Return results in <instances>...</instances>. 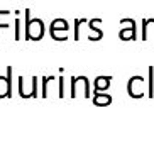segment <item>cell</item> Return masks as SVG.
I'll list each match as a JSON object with an SVG mask.
<instances>
[{"label": "cell", "mask_w": 154, "mask_h": 154, "mask_svg": "<svg viewBox=\"0 0 154 154\" xmlns=\"http://www.w3.org/2000/svg\"><path fill=\"white\" fill-rule=\"evenodd\" d=\"M58 97L59 98H63L64 97V78L63 76L58 78Z\"/></svg>", "instance_id": "obj_16"}, {"label": "cell", "mask_w": 154, "mask_h": 154, "mask_svg": "<svg viewBox=\"0 0 154 154\" xmlns=\"http://www.w3.org/2000/svg\"><path fill=\"white\" fill-rule=\"evenodd\" d=\"M24 15H26V20H24V36H26V41H41L44 37L46 32V26L42 22V19L39 17H31V9L24 10Z\"/></svg>", "instance_id": "obj_1"}, {"label": "cell", "mask_w": 154, "mask_h": 154, "mask_svg": "<svg viewBox=\"0 0 154 154\" xmlns=\"http://www.w3.org/2000/svg\"><path fill=\"white\" fill-rule=\"evenodd\" d=\"M154 22V19H142V34H140V39L142 41H147V27Z\"/></svg>", "instance_id": "obj_12"}, {"label": "cell", "mask_w": 154, "mask_h": 154, "mask_svg": "<svg viewBox=\"0 0 154 154\" xmlns=\"http://www.w3.org/2000/svg\"><path fill=\"white\" fill-rule=\"evenodd\" d=\"M12 97V66H7V76H0V98Z\"/></svg>", "instance_id": "obj_7"}, {"label": "cell", "mask_w": 154, "mask_h": 154, "mask_svg": "<svg viewBox=\"0 0 154 154\" xmlns=\"http://www.w3.org/2000/svg\"><path fill=\"white\" fill-rule=\"evenodd\" d=\"M93 103L95 105H100V107H105V105H110L112 103V97L109 93H97L93 95Z\"/></svg>", "instance_id": "obj_10"}, {"label": "cell", "mask_w": 154, "mask_h": 154, "mask_svg": "<svg viewBox=\"0 0 154 154\" xmlns=\"http://www.w3.org/2000/svg\"><path fill=\"white\" fill-rule=\"evenodd\" d=\"M127 91L132 98H140L144 97V91H146V82L142 76H132L127 83Z\"/></svg>", "instance_id": "obj_5"}, {"label": "cell", "mask_w": 154, "mask_h": 154, "mask_svg": "<svg viewBox=\"0 0 154 154\" xmlns=\"http://www.w3.org/2000/svg\"><path fill=\"white\" fill-rule=\"evenodd\" d=\"M120 24L127 26L119 31V37L122 41H137V27L134 19H120Z\"/></svg>", "instance_id": "obj_4"}, {"label": "cell", "mask_w": 154, "mask_h": 154, "mask_svg": "<svg viewBox=\"0 0 154 154\" xmlns=\"http://www.w3.org/2000/svg\"><path fill=\"white\" fill-rule=\"evenodd\" d=\"M19 95L22 98H29V97L36 98L37 97V76L31 78V86L27 85L24 76H19Z\"/></svg>", "instance_id": "obj_3"}, {"label": "cell", "mask_w": 154, "mask_h": 154, "mask_svg": "<svg viewBox=\"0 0 154 154\" xmlns=\"http://www.w3.org/2000/svg\"><path fill=\"white\" fill-rule=\"evenodd\" d=\"M56 76H42V97H48V85H49Z\"/></svg>", "instance_id": "obj_15"}, {"label": "cell", "mask_w": 154, "mask_h": 154, "mask_svg": "<svg viewBox=\"0 0 154 154\" xmlns=\"http://www.w3.org/2000/svg\"><path fill=\"white\" fill-rule=\"evenodd\" d=\"M83 24H88V20H86V19H75V22H73V26H75V34H73V39H75V41H80V39H82V34H80V32H82V26Z\"/></svg>", "instance_id": "obj_11"}, {"label": "cell", "mask_w": 154, "mask_h": 154, "mask_svg": "<svg viewBox=\"0 0 154 154\" xmlns=\"http://www.w3.org/2000/svg\"><path fill=\"white\" fill-rule=\"evenodd\" d=\"M78 86L83 90V97H91L90 95V86H88V78L86 76H73L71 78V97H78Z\"/></svg>", "instance_id": "obj_6"}, {"label": "cell", "mask_w": 154, "mask_h": 154, "mask_svg": "<svg viewBox=\"0 0 154 154\" xmlns=\"http://www.w3.org/2000/svg\"><path fill=\"white\" fill-rule=\"evenodd\" d=\"M9 14H10V10H0V17H2V15H9ZM9 27H10V24L0 20V31H2V29H9Z\"/></svg>", "instance_id": "obj_17"}, {"label": "cell", "mask_w": 154, "mask_h": 154, "mask_svg": "<svg viewBox=\"0 0 154 154\" xmlns=\"http://www.w3.org/2000/svg\"><path fill=\"white\" fill-rule=\"evenodd\" d=\"M102 24V19H91L88 20V41H100L102 37H103V31L97 26Z\"/></svg>", "instance_id": "obj_8"}, {"label": "cell", "mask_w": 154, "mask_h": 154, "mask_svg": "<svg viewBox=\"0 0 154 154\" xmlns=\"http://www.w3.org/2000/svg\"><path fill=\"white\" fill-rule=\"evenodd\" d=\"M147 91H149V97L152 98L154 93V68L149 66V83H147Z\"/></svg>", "instance_id": "obj_14"}, {"label": "cell", "mask_w": 154, "mask_h": 154, "mask_svg": "<svg viewBox=\"0 0 154 154\" xmlns=\"http://www.w3.org/2000/svg\"><path fill=\"white\" fill-rule=\"evenodd\" d=\"M69 32V24L64 19H54L49 26V34L54 41H66Z\"/></svg>", "instance_id": "obj_2"}, {"label": "cell", "mask_w": 154, "mask_h": 154, "mask_svg": "<svg viewBox=\"0 0 154 154\" xmlns=\"http://www.w3.org/2000/svg\"><path fill=\"white\" fill-rule=\"evenodd\" d=\"M110 82H112V76H105V75H100V76H97L95 82H93L95 91H105V90L110 86Z\"/></svg>", "instance_id": "obj_9"}, {"label": "cell", "mask_w": 154, "mask_h": 154, "mask_svg": "<svg viewBox=\"0 0 154 154\" xmlns=\"http://www.w3.org/2000/svg\"><path fill=\"white\" fill-rule=\"evenodd\" d=\"M19 14H20V12H19V10H15V41H20V31H22V27H20V26H22V20H20V17H19Z\"/></svg>", "instance_id": "obj_13"}]
</instances>
